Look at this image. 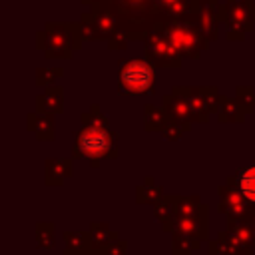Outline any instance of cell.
Masks as SVG:
<instances>
[{
    "mask_svg": "<svg viewBox=\"0 0 255 255\" xmlns=\"http://www.w3.org/2000/svg\"><path fill=\"white\" fill-rule=\"evenodd\" d=\"M153 72L147 62L143 60H131L126 62L120 72V86L124 92H145L151 88Z\"/></svg>",
    "mask_w": 255,
    "mask_h": 255,
    "instance_id": "1",
    "label": "cell"
},
{
    "mask_svg": "<svg viewBox=\"0 0 255 255\" xmlns=\"http://www.w3.org/2000/svg\"><path fill=\"white\" fill-rule=\"evenodd\" d=\"M110 145H112L110 133L98 124L86 126L76 139V151L90 157H102L110 149Z\"/></svg>",
    "mask_w": 255,
    "mask_h": 255,
    "instance_id": "2",
    "label": "cell"
},
{
    "mask_svg": "<svg viewBox=\"0 0 255 255\" xmlns=\"http://www.w3.org/2000/svg\"><path fill=\"white\" fill-rule=\"evenodd\" d=\"M163 36L173 46V50L177 54L195 56L201 50V38L189 26H183V24H167L163 28Z\"/></svg>",
    "mask_w": 255,
    "mask_h": 255,
    "instance_id": "3",
    "label": "cell"
},
{
    "mask_svg": "<svg viewBox=\"0 0 255 255\" xmlns=\"http://www.w3.org/2000/svg\"><path fill=\"white\" fill-rule=\"evenodd\" d=\"M147 52L161 66H177V52L165 40L163 34L161 36H157V34H151L149 36V40H147Z\"/></svg>",
    "mask_w": 255,
    "mask_h": 255,
    "instance_id": "4",
    "label": "cell"
},
{
    "mask_svg": "<svg viewBox=\"0 0 255 255\" xmlns=\"http://www.w3.org/2000/svg\"><path fill=\"white\" fill-rule=\"evenodd\" d=\"M72 26H52L50 28V48H52V54H62L64 48H72L74 42H72Z\"/></svg>",
    "mask_w": 255,
    "mask_h": 255,
    "instance_id": "5",
    "label": "cell"
},
{
    "mask_svg": "<svg viewBox=\"0 0 255 255\" xmlns=\"http://www.w3.org/2000/svg\"><path fill=\"white\" fill-rule=\"evenodd\" d=\"M237 185H239L241 195L255 203V165H251V167H247L239 173Z\"/></svg>",
    "mask_w": 255,
    "mask_h": 255,
    "instance_id": "6",
    "label": "cell"
},
{
    "mask_svg": "<svg viewBox=\"0 0 255 255\" xmlns=\"http://www.w3.org/2000/svg\"><path fill=\"white\" fill-rule=\"evenodd\" d=\"M62 92L58 90V88H50L44 96H40V100H38V106H40V110H44V112H56L58 108H60V104H62V96H60Z\"/></svg>",
    "mask_w": 255,
    "mask_h": 255,
    "instance_id": "7",
    "label": "cell"
},
{
    "mask_svg": "<svg viewBox=\"0 0 255 255\" xmlns=\"http://www.w3.org/2000/svg\"><path fill=\"white\" fill-rule=\"evenodd\" d=\"M229 16H227V20L235 26V28H239V30H245L247 26H249V14H247V10H245V6H233L229 12H227Z\"/></svg>",
    "mask_w": 255,
    "mask_h": 255,
    "instance_id": "8",
    "label": "cell"
},
{
    "mask_svg": "<svg viewBox=\"0 0 255 255\" xmlns=\"http://www.w3.org/2000/svg\"><path fill=\"white\" fill-rule=\"evenodd\" d=\"M221 209L237 215V213H243L245 211V205H243V201H241V197H239L237 191H225V199H223Z\"/></svg>",
    "mask_w": 255,
    "mask_h": 255,
    "instance_id": "9",
    "label": "cell"
},
{
    "mask_svg": "<svg viewBox=\"0 0 255 255\" xmlns=\"http://www.w3.org/2000/svg\"><path fill=\"white\" fill-rule=\"evenodd\" d=\"M155 4L167 12H185V0H155Z\"/></svg>",
    "mask_w": 255,
    "mask_h": 255,
    "instance_id": "10",
    "label": "cell"
},
{
    "mask_svg": "<svg viewBox=\"0 0 255 255\" xmlns=\"http://www.w3.org/2000/svg\"><path fill=\"white\" fill-rule=\"evenodd\" d=\"M88 2H90V0H88Z\"/></svg>",
    "mask_w": 255,
    "mask_h": 255,
    "instance_id": "11",
    "label": "cell"
}]
</instances>
